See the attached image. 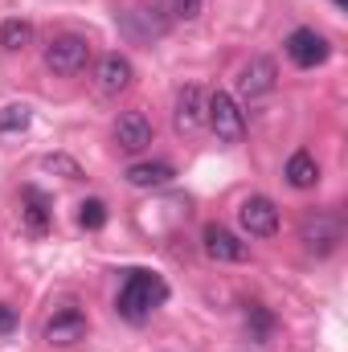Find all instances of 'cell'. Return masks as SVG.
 <instances>
[{
    "label": "cell",
    "mask_w": 348,
    "mask_h": 352,
    "mask_svg": "<svg viewBox=\"0 0 348 352\" xmlns=\"http://www.w3.org/2000/svg\"><path fill=\"white\" fill-rule=\"evenodd\" d=\"M168 299V283L152 270H131L119 287V316L131 320V324H144L152 320V311Z\"/></svg>",
    "instance_id": "1"
},
{
    "label": "cell",
    "mask_w": 348,
    "mask_h": 352,
    "mask_svg": "<svg viewBox=\"0 0 348 352\" xmlns=\"http://www.w3.org/2000/svg\"><path fill=\"white\" fill-rule=\"evenodd\" d=\"M87 62H90V45H87V37H78V33H62V37H54L45 45V70L50 74L70 78V74H83Z\"/></svg>",
    "instance_id": "2"
},
{
    "label": "cell",
    "mask_w": 348,
    "mask_h": 352,
    "mask_svg": "<svg viewBox=\"0 0 348 352\" xmlns=\"http://www.w3.org/2000/svg\"><path fill=\"white\" fill-rule=\"evenodd\" d=\"M299 242L312 250V254H332L340 242H345V217L340 213H307L303 226H299Z\"/></svg>",
    "instance_id": "3"
},
{
    "label": "cell",
    "mask_w": 348,
    "mask_h": 352,
    "mask_svg": "<svg viewBox=\"0 0 348 352\" xmlns=\"http://www.w3.org/2000/svg\"><path fill=\"white\" fill-rule=\"evenodd\" d=\"M205 123L213 127V135H217L221 144H238L242 131H246V119H242L238 102H234L226 90H217V94L205 98Z\"/></svg>",
    "instance_id": "4"
},
{
    "label": "cell",
    "mask_w": 348,
    "mask_h": 352,
    "mask_svg": "<svg viewBox=\"0 0 348 352\" xmlns=\"http://www.w3.org/2000/svg\"><path fill=\"white\" fill-rule=\"evenodd\" d=\"M283 45H287V58H291L299 70H316V66H324V62H328V54H332L328 37H324V33H316V29H295Z\"/></svg>",
    "instance_id": "5"
},
{
    "label": "cell",
    "mask_w": 348,
    "mask_h": 352,
    "mask_svg": "<svg viewBox=\"0 0 348 352\" xmlns=\"http://www.w3.org/2000/svg\"><path fill=\"white\" fill-rule=\"evenodd\" d=\"M238 221H242V230L250 238H270L279 230V209H274L270 197H246L238 205Z\"/></svg>",
    "instance_id": "6"
},
{
    "label": "cell",
    "mask_w": 348,
    "mask_h": 352,
    "mask_svg": "<svg viewBox=\"0 0 348 352\" xmlns=\"http://www.w3.org/2000/svg\"><path fill=\"white\" fill-rule=\"evenodd\" d=\"M201 246H205V254H209L213 263H246V258H250V246H246L238 234H230L226 226H205Z\"/></svg>",
    "instance_id": "7"
},
{
    "label": "cell",
    "mask_w": 348,
    "mask_h": 352,
    "mask_svg": "<svg viewBox=\"0 0 348 352\" xmlns=\"http://www.w3.org/2000/svg\"><path fill=\"white\" fill-rule=\"evenodd\" d=\"M152 140H156V127H152V119H148L144 111L119 115V123H115V144H119L123 152H144V148H152Z\"/></svg>",
    "instance_id": "8"
},
{
    "label": "cell",
    "mask_w": 348,
    "mask_h": 352,
    "mask_svg": "<svg viewBox=\"0 0 348 352\" xmlns=\"http://www.w3.org/2000/svg\"><path fill=\"white\" fill-rule=\"evenodd\" d=\"M45 340L58 344V349H70V344L87 340V316H83L78 307H62V311H54V320L45 324Z\"/></svg>",
    "instance_id": "9"
},
{
    "label": "cell",
    "mask_w": 348,
    "mask_h": 352,
    "mask_svg": "<svg viewBox=\"0 0 348 352\" xmlns=\"http://www.w3.org/2000/svg\"><path fill=\"white\" fill-rule=\"evenodd\" d=\"M173 127L180 131V135L205 127V90L201 87H180L176 107H173Z\"/></svg>",
    "instance_id": "10"
},
{
    "label": "cell",
    "mask_w": 348,
    "mask_h": 352,
    "mask_svg": "<svg viewBox=\"0 0 348 352\" xmlns=\"http://www.w3.org/2000/svg\"><path fill=\"white\" fill-rule=\"evenodd\" d=\"M274 87H279V70H274L270 58H250V62L242 66V74H238L242 98H262V94H270Z\"/></svg>",
    "instance_id": "11"
},
{
    "label": "cell",
    "mask_w": 348,
    "mask_h": 352,
    "mask_svg": "<svg viewBox=\"0 0 348 352\" xmlns=\"http://www.w3.org/2000/svg\"><path fill=\"white\" fill-rule=\"evenodd\" d=\"M21 205H25V209H21V221H25V230L41 238V234L50 230V221H54V209H50V197H45L41 188H33V184H25V188H21Z\"/></svg>",
    "instance_id": "12"
},
{
    "label": "cell",
    "mask_w": 348,
    "mask_h": 352,
    "mask_svg": "<svg viewBox=\"0 0 348 352\" xmlns=\"http://www.w3.org/2000/svg\"><path fill=\"white\" fill-rule=\"evenodd\" d=\"M94 74H98V90L102 94H119V90L131 87V78H135V70H131V62L123 54H107Z\"/></svg>",
    "instance_id": "13"
},
{
    "label": "cell",
    "mask_w": 348,
    "mask_h": 352,
    "mask_svg": "<svg viewBox=\"0 0 348 352\" xmlns=\"http://www.w3.org/2000/svg\"><path fill=\"white\" fill-rule=\"evenodd\" d=\"M123 176H127L131 188H160V184H168L176 176V168L164 164V160H148V164H131Z\"/></svg>",
    "instance_id": "14"
},
{
    "label": "cell",
    "mask_w": 348,
    "mask_h": 352,
    "mask_svg": "<svg viewBox=\"0 0 348 352\" xmlns=\"http://www.w3.org/2000/svg\"><path fill=\"white\" fill-rule=\"evenodd\" d=\"M316 180H320V164H316L312 152H295V156L287 160V184H291V188H312Z\"/></svg>",
    "instance_id": "15"
},
{
    "label": "cell",
    "mask_w": 348,
    "mask_h": 352,
    "mask_svg": "<svg viewBox=\"0 0 348 352\" xmlns=\"http://www.w3.org/2000/svg\"><path fill=\"white\" fill-rule=\"evenodd\" d=\"M0 45L4 50H25V45H33V25L29 21H21V16H12V21H4L0 25Z\"/></svg>",
    "instance_id": "16"
},
{
    "label": "cell",
    "mask_w": 348,
    "mask_h": 352,
    "mask_svg": "<svg viewBox=\"0 0 348 352\" xmlns=\"http://www.w3.org/2000/svg\"><path fill=\"white\" fill-rule=\"evenodd\" d=\"M29 119H33V111H29V107H21V102L0 107V131H4V135H8V131H25V127H29Z\"/></svg>",
    "instance_id": "17"
},
{
    "label": "cell",
    "mask_w": 348,
    "mask_h": 352,
    "mask_svg": "<svg viewBox=\"0 0 348 352\" xmlns=\"http://www.w3.org/2000/svg\"><path fill=\"white\" fill-rule=\"evenodd\" d=\"M78 226H83V230H102V226H107V205L94 201V197L83 201V205H78Z\"/></svg>",
    "instance_id": "18"
},
{
    "label": "cell",
    "mask_w": 348,
    "mask_h": 352,
    "mask_svg": "<svg viewBox=\"0 0 348 352\" xmlns=\"http://www.w3.org/2000/svg\"><path fill=\"white\" fill-rule=\"evenodd\" d=\"M246 328H250L254 340H266L270 328H274V320H270V311H266L262 303H250V311H246Z\"/></svg>",
    "instance_id": "19"
},
{
    "label": "cell",
    "mask_w": 348,
    "mask_h": 352,
    "mask_svg": "<svg viewBox=\"0 0 348 352\" xmlns=\"http://www.w3.org/2000/svg\"><path fill=\"white\" fill-rule=\"evenodd\" d=\"M41 168H45V173H62L66 180H78V176H83V168H78L70 156H45V160H41Z\"/></svg>",
    "instance_id": "20"
},
{
    "label": "cell",
    "mask_w": 348,
    "mask_h": 352,
    "mask_svg": "<svg viewBox=\"0 0 348 352\" xmlns=\"http://www.w3.org/2000/svg\"><path fill=\"white\" fill-rule=\"evenodd\" d=\"M168 4H173V16L193 21V16H201V4H205V0H168Z\"/></svg>",
    "instance_id": "21"
},
{
    "label": "cell",
    "mask_w": 348,
    "mask_h": 352,
    "mask_svg": "<svg viewBox=\"0 0 348 352\" xmlns=\"http://www.w3.org/2000/svg\"><path fill=\"white\" fill-rule=\"evenodd\" d=\"M12 324H17L12 307H4V303H0V332H12Z\"/></svg>",
    "instance_id": "22"
},
{
    "label": "cell",
    "mask_w": 348,
    "mask_h": 352,
    "mask_svg": "<svg viewBox=\"0 0 348 352\" xmlns=\"http://www.w3.org/2000/svg\"><path fill=\"white\" fill-rule=\"evenodd\" d=\"M336 4H340V8H345V4H348V0H336Z\"/></svg>",
    "instance_id": "23"
}]
</instances>
